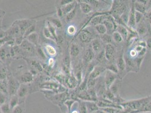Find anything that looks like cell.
Instances as JSON below:
<instances>
[{
	"mask_svg": "<svg viewBox=\"0 0 151 113\" xmlns=\"http://www.w3.org/2000/svg\"><path fill=\"white\" fill-rule=\"evenodd\" d=\"M151 101V95L142 99L125 101L121 103L120 105L124 110H129L132 111H139L142 113V110L145 106Z\"/></svg>",
	"mask_w": 151,
	"mask_h": 113,
	"instance_id": "6da1fadb",
	"label": "cell"
},
{
	"mask_svg": "<svg viewBox=\"0 0 151 113\" xmlns=\"http://www.w3.org/2000/svg\"><path fill=\"white\" fill-rule=\"evenodd\" d=\"M126 11V6L122 1H113L111 9L112 17L116 19L120 18L121 15Z\"/></svg>",
	"mask_w": 151,
	"mask_h": 113,
	"instance_id": "7a4b0ae2",
	"label": "cell"
},
{
	"mask_svg": "<svg viewBox=\"0 0 151 113\" xmlns=\"http://www.w3.org/2000/svg\"><path fill=\"white\" fill-rule=\"evenodd\" d=\"M7 80L8 94H9L10 96L16 95L20 85L19 81L12 76L7 78Z\"/></svg>",
	"mask_w": 151,
	"mask_h": 113,
	"instance_id": "3957f363",
	"label": "cell"
},
{
	"mask_svg": "<svg viewBox=\"0 0 151 113\" xmlns=\"http://www.w3.org/2000/svg\"><path fill=\"white\" fill-rule=\"evenodd\" d=\"M19 28L20 31L21 35L24 37V35L26 30L35 24V22L29 19H22V20H16L14 22Z\"/></svg>",
	"mask_w": 151,
	"mask_h": 113,
	"instance_id": "277c9868",
	"label": "cell"
},
{
	"mask_svg": "<svg viewBox=\"0 0 151 113\" xmlns=\"http://www.w3.org/2000/svg\"><path fill=\"white\" fill-rule=\"evenodd\" d=\"M28 93H29V87L28 86V85L24 84H20L19 88L16 93V96H18L19 100V104L24 103Z\"/></svg>",
	"mask_w": 151,
	"mask_h": 113,
	"instance_id": "5b68a950",
	"label": "cell"
},
{
	"mask_svg": "<svg viewBox=\"0 0 151 113\" xmlns=\"http://www.w3.org/2000/svg\"><path fill=\"white\" fill-rule=\"evenodd\" d=\"M117 79L116 73H114L111 71L106 70L104 78V84L107 90H109L113 83Z\"/></svg>",
	"mask_w": 151,
	"mask_h": 113,
	"instance_id": "8992f818",
	"label": "cell"
},
{
	"mask_svg": "<svg viewBox=\"0 0 151 113\" xmlns=\"http://www.w3.org/2000/svg\"><path fill=\"white\" fill-rule=\"evenodd\" d=\"M104 50L105 53V58L109 62L113 61L115 58L116 54V50L115 46L112 44H106Z\"/></svg>",
	"mask_w": 151,
	"mask_h": 113,
	"instance_id": "52a82bcc",
	"label": "cell"
},
{
	"mask_svg": "<svg viewBox=\"0 0 151 113\" xmlns=\"http://www.w3.org/2000/svg\"><path fill=\"white\" fill-rule=\"evenodd\" d=\"M49 97H50L49 99L50 101L54 103H57V104H58V105H60V104L62 103V102H64L66 100L69 99V94L67 92H64L62 93H58Z\"/></svg>",
	"mask_w": 151,
	"mask_h": 113,
	"instance_id": "ba28073f",
	"label": "cell"
},
{
	"mask_svg": "<svg viewBox=\"0 0 151 113\" xmlns=\"http://www.w3.org/2000/svg\"><path fill=\"white\" fill-rule=\"evenodd\" d=\"M20 48L21 50L26 54L32 55L35 53V46L29 42L28 40H24L20 45Z\"/></svg>",
	"mask_w": 151,
	"mask_h": 113,
	"instance_id": "9c48e42d",
	"label": "cell"
},
{
	"mask_svg": "<svg viewBox=\"0 0 151 113\" xmlns=\"http://www.w3.org/2000/svg\"><path fill=\"white\" fill-rule=\"evenodd\" d=\"M78 38L79 41L82 43H88L92 40V35L89 30L83 29L79 31L78 34Z\"/></svg>",
	"mask_w": 151,
	"mask_h": 113,
	"instance_id": "30bf717a",
	"label": "cell"
},
{
	"mask_svg": "<svg viewBox=\"0 0 151 113\" xmlns=\"http://www.w3.org/2000/svg\"><path fill=\"white\" fill-rule=\"evenodd\" d=\"M18 81L21 83V84H28L32 83L34 80V76L32 73L31 72H26L22 73L20 76Z\"/></svg>",
	"mask_w": 151,
	"mask_h": 113,
	"instance_id": "8fae6325",
	"label": "cell"
},
{
	"mask_svg": "<svg viewBox=\"0 0 151 113\" xmlns=\"http://www.w3.org/2000/svg\"><path fill=\"white\" fill-rule=\"evenodd\" d=\"M105 70V68L101 66H95L89 75V79H97Z\"/></svg>",
	"mask_w": 151,
	"mask_h": 113,
	"instance_id": "7c38bea8",
	"label": "cell"
},
{
	"mask_svg": "<svg viewBox=\"0 0 151 113\" xmlns=\"http://www.w3.org/2000/svg\"><path fill=\"white\" fill-rule=\"evenodd\" d=\"M135 10L134 9V2H132L130 11L129 12V21H128V24H127V26L129 28H134L136 25L135 20Z\"/></svg>",
	"mask_w": 151,
	"mask_h": 113,
	"instance_id": "4fadbf2b",
	"label": "cell"
},
{
	"mask_svg": "<svg viewBox=\"0 0 151 113\" xmlns=\"http://www.w3.org/2000/svg\"><path fill=\"white\" fill-rule=\"evenodd\" d=\"M95 57V53L92 48H88L86 50L84 55V60L86 63H90Z\"/></svg>",
	"mask_w": 151,
	"mask_h": 113,
	"instance_id": "5bb4252c",
	"label": "cell"
},
{
	"mask_svg": "<svg viewBox=\"0 0 151 113\" xmlns=\"http://www.w3.org/2000/svg\"><path fill=\"white\" fill-rule=\"evenodd\" d=\"M79 2V6L81 10L84 14H87L92 11V5L88 2H86V1H81Z\"/></svg>",
	"mask_w": 151,
	"mask_h": 113,
	"instance_id": "9a60e30c",
	"label": "cell"
},
{
	"mask_svg": "<svg viewBox=\"0 0 151 113\" xmlns=\"http://www.w3.org/2000/svg\"><path fill=\"white\" fill-rule=\"evenodd\" d=\"M77 1H73L72 2H71L69 4H67L65 6L61 7L60 8L63 12V15H66L67 14L70 13L71 11H72L74 9H75L77 6Z\"/></svg>",
	"mask_w": 151,
	"mask_h": 113,
	"instance_id": "2e32d148",
	"label": "cell"
},
{
	"mask_svg": "<svg viewBox=\"0 0 151 113\" xmlns=\"http://www.w3.org/2000/svg\"><path fill=\"white\" fill-rule=\"evenodd\" d=\"M136 31L139 35L144 36L148 32V27L143 20L138 23Z\"/></svg>",
	"mask_w": 151,
	"mask_h": 113,
	"instance_id": "e0dca14e",
	"label": "cell"
},
{
	"mask_svg": "<svg viewBox=\"0 0 151 113\" xmlns=\"http://www.w3.org/2000/svg\"><path fill=\"white\" fill-rule=\"evenodd\" d=\"M85 102L86 106L87 107L88 113H94L98 112L99 107H98L97 102L94 101H87Z\"/></svg>",
	"mask_w": 151,
	"mask_h": 113,
	"instance_id": "ac0fdd59",
	"label": "cell"
},
{
	"mask_svg": "<svg viewBox=\"0 0 151 113\" xmlns=\"http://www.w3.org/2000/svg\"><path fill=\"white\" fill-rule=\"evenodd\" d=\"M116 65L118 68V72H124L126 70V66L124 55L120 56L117 58Z\"/></svg>",
	"mask_w": 151,
	"mask_h": 113,
	"instance_id": "d6986e66",
	"label": "cell"
},
{
	"mask_svg": "<svg viewBox=\"0 0 151 113\" xmlns=\"http://www.w3.org/2000/svg\"><path fill=\"white\" fill-rule=\"evenodd\" d=\"M26 40H28L29 42L32 44L35 47H37L39 45V35L37 32H33V33L29 35L26 37Z\"/></svg>",
	"mask_w": 151,
	"mask_h": 113,
	"instance_id": "ffe728a7",
	"label": "cell"
},
{
	"mask_svg": "<svg viewBox=\"0 0 151 113\" xmlns=\"http://www.w3.org/2000/svg\"><path fill=\"white\" fill-rule=\"evenodd\" d=\"M120 88H121V82L120 80L117 79L113 83V84L111 86L109 90L115 95V96L117 97L119 96V91H120Z\"/></svg>",
	"mask_w": 151,
	"mask_h": 113,
	"instance_id": "44dd1931",
	"label": "cell"
},
{
	"mask_svg": "<svg viewBox=\"0 0 151 113\" xmlns=\"http://www.w3.org/2000/svg\"><path fill=\"white\" fill-rule=\"evenodd\" d=\"M116 29V31L118 32V33L121 35V36L123 38V40H126L127 39L129 36V31L127 30V28H126V27L123 26L122 25L118 24L117 25Z\"/></svg>",
	"mask_w": 151,
	"mask_h": 113,
	"instance_id": "7402d4cb",
	"label": "cell"
},
{
	"mask_svg": "<svg viewBox=\"0 0 151 113\" xmlns=\"http://www.w3.org/2000/svg\"><path fill=\"white\" fill-rule=\"evenodd\" d=\"M65 80H66L67 86L71 89H73V88H76L79 84L78 81L77 80L76 78L74 76H68V77L66 78Z\"/></svg>",
	"mask_w": 151,
	"mask_h": 113,
	"instance_id": "603a6c76",
	"label": "cell"
},
{
	"mask_svg": "<svg viewBox=\"0 0 151 113\" xmlns=\"http://www.w3.org/2000/svg\"><path fill=\"white\" fill-rule=\"evenodd\" d=\"M102 45L101 42L98 39H95L92 42V48L95 53H99L102 49Z\"/></svg>",
	"mask_w": 151,
	"mask_h": 113,
	"instance_id": "cb8c5ba5",
	"label": "cell"
},
{
	"mask_svg": "<svg viewBox=\"0 0 151 113\" xmlns=\"http://www.w3.org/2000/svg\"><path fill=\"white\" fill-rule=\"evenodd\" d=\"M80 52V49L79 45L76 43H72L70 47L69 54L71 57H77Z\"/></svg>",
	"mask_w": 151,
	"mask_h": 113,
	"instance_id": "d4e9b609",
	"label": "cell"
},
{
	"mask_svg": "<svg viewBox=\"0 0 151 113\" xmlns=\"http://www.w3.org/2000/svg\"><path fill=\"white\" fill-rule=\"evenodd\" d=\"M77 97L78 99L81 100L82 101H84V102L92 101L91 97L87 92V90L79 92V94H77Z\"/></svg>",
	"mask_w": 151,
	"mask_h": 113,
	"instance_id": "484cf974",
	"label": "cell"
},
{
	"mask_svg": "<svg viewBox=\"0 0 151 113\" xmlns=\"http://www.w3.org/2000/svg\"><path fill=\"white\" fill-rule=\"evenodd\" d=\"M134 9H135V11L138 12L140 13L143 14L146 13V10H147L146 5L139 2L138 1H134Z\"/></svg>",
	"mask_w": 151,
	"mask_h": 113,
	"instance_id": "4316f807",
	"label": "cell"
},
{
	"mask_svg": "<svg viewBox=\"0 0 151 113\" xmlns=\"http://www.w3.org/2000/svg\"><path fill=\"white\" fill-rule=\"evenodd\" d=\"M9 51L7 47L4 45L0 47V60L2 62H5L7 58H8Z\"/></svg>",
	"mask_w": 151,
	"mask_h": 113,
	"instance_id": "83f0119b",
	"label": "cell"
},
{
	"mask_svg": "<svg viewBox=\"0 0 151 113\" xmlns=\"http://www.w3.org/2000/svg\"><path fill=\"white\" fill-rule=\"evenodd\" d=\"M48 21L57 28L60 29L62 28V26H63L61 20L58 18H54V17H49L48 18Z\"/></svg>",
	"mask_w": 151,
	"mask_h": 113,
	"instance_id": "f1b7e54d",
	"label": "cell"
},
{
	"mask_svg": "<svg viewBox=\"0 0 151 113\" xmlns=\"http://www.w3.org/2000/svg\"><path fill=\"white\" fill-rule=\"evenodd\" d=\"M46 26L49 30L50 33H52L54 39H55V41H57L58 40V36L57 33V30L56 28L53 26L48 20H46Z\"/></svg>",
	"mask_w": 151,
	"mask_h": 113,
	"instance_id": "f546056e",
	"label": "cell"
},
{
	"mask_svg": "<svg viewBox=\"0 0 151 113\" xmlns=\"http://www.w3.org/2000/svg\"><path fill=\"white\" fill-rule=\"evenodd\" d=\"M9 104L11 110L13 109L14 107H16L19 104V100L16 94L11 96Z\"/></svg>",
	"mask_w": 151,
	"mask_h": 113,
	"instance_id": "4dcf8cb0",
	"label": "cell"
},
{
	"mask_svg": "<svg viewBox=\"0 0 151 113\" xmlns=\"http://www.w3.org/2000/svg\"><path fill=\"white\" fill-rule=\"evenodd\" d=\"M45 50H46V52L47 53V54L51 56V57H54L57 55V50L56 49L53 47L52 45H49V44H47L45 45Z\"/></svg>",
	"mask_w": 151,
	"mask_h": 113,
	"instance_id": "1f68e13d",
	"label": "cell"
},
{
	"mask_svg": "<svg viewBox=\"0 0 151 113\" xmlns=\"http://www.w3.org/2000/svg\"><path fill=\"white\" fill-rule=\"evenodd\" d=\"M25 111L24 103L19 104L11 110V113H24Z\"/></svg>",
	"mask_w": 151,
	"mask_h": 113,
	"instance_id": "d6a6232c",
	"label": "cell"
},
{
	"mask_svg": "<svg viewBox=\"0 0 151 113\" xmlns=\"http://www.w3.org/2000/svg\"><path fill=\"white\" fill-rule=\"evenodd\" d=\"M8 78V71L5 66L0 67V80H6Z\"/></svg>",
	"mask_w": 151,
	"mask_h": 113,
	"instance_id": "836d02e7",
	"label": "cell"
},
{
	"mask_svg": "<svg viewBox=\"0 0 151 113\" xmlns=\"http://www.w3.org/2000/svg\"><path fill=\"white\" fill-rule=\"evenodd\" d=\"M0 91L5 94H8L7 80H0Z\"/></svg>",
	"mask_w": 151,
	"mask_h": 113,
	"instance_id": "e575fe53",
	"label": "cell"
},
{
	"mask_svg": "<svg viewBox=\"0 0 151 113\" xmlns=\"http://www.w3.org/2000/svg\"><path fill=\"white\" fill-rule=\"evenodd\" d=\"M77 13V7L74 9L72 11H71L70 13L67 14L66 15V20L67 23H69L73 19V18L75 17Z\"/></svg>",
	"mask_w": 151,
	"mask_h": 113,
	"instance_id": "d590c367",
	"label": "cell"
},
{
	"mask_svg": "<svg viewBox=\"0 0 151 113\" xmlns=\"http://www.w3.org/2000/svg\"><path fill=\"white\" fill-rule=\"evenodd\" d=\"M95 30L97 31V32L100 35L107 33V28L103 24H100L95 26Z\"/></svg>",
	"mask_w": 151,
	"mask_h": 113,
	"instance_id": "8d00e7d4",
	"label": "cell"
},
{
	"mask_svg": "<svg viewBox=\"0 0 151 113\" xmlns=\"http://www.w3.org/2000/svg\"><path fill=\"white\" fill-rule=\"evenodd\" d=\"M100 38H101V40H102V41L106 44H111V42H112V36H111L108 33H105V34L101 35Z\"/></svg>",
	"mask_w": 151,
	"mask_h": 113,
	"instance_id": "74e56055",
	"label": "cell"
},
{
	"mask_svg": "<svg viewBox=\"0 0 151 113\" xmlns=\"http://www.w3.org/2000/svg\"><path fill=\"white\" fill-rule=\"evenodd\" d=\"M0 109L2 113H11V109L7 102L0 105Z\"/></svg>",
	"mask_w": 151,
	"mask_h": 113,
	"instance_id": "f35d334b",
	"label": "cell"
},
{
	"mask_svg": "<svg viewBox=\"0 0 151 113\" xmlns=\"http://www.w3.org/2000/svg\"><path fill=\"white\" fill-rule=\"evenodd\" d=\"M76 102V101L75 100H73V99H68V100H66L64 101V102L63 103L64 105H65L66 107L68 109V113H70L71 112V110L72 109V107L73 104Z\"/></svg>",
	"mask_w": 151,
	"mask_h": 113,
	"instance_id": "ab89813d",
	"label": "cell"
},
{
	"mask_svg": "<svg viewBox=\"0 0 151 113\" xmlns=\"http://www.w3.org/2000/svg\"><path fill=\"white\" fill-rule=\"evenodd\" d=\"M112 40H114L117 43H120L123 41V38L121 35L117 31H115L112 33Z\"/></svg>",
	"mask_w": 151,
	"mask_h": 113,
	"instance_id": "60d3db41",
	"label": "cell"
},
{
	"mask_svg": "<svg viewBox=\"0 0 151 113\" xmlns=\"http://www.w3.org/2000/svg\"><path fill=\"white\" fill-rule=\"evenodd\" d=\"M36 24H34L32 26H31V27H29L26 30V31L25 32L24 35V38H26L28 36H29V35L32 34L33 32H35L36 31Z\"/></svg>",
	"mask_w": 151,
	"mask_h": 113,
	"instance_id": "b9f144b4",
	"label": "cell"
},
{
	"mask_svg": "<svg viewBox=\"0 0 151 113\" xmlns=\"http://www.w3.org/2000/svg\"><path fill=\"white\" fill-rule=\"evenodd\" d=\"M37 48L36 49V53L38 54V55L39 56V57L42 59V60H46V56L45 55V54L44 53L43 49L41 48V47H36Z\"/></svg>",
	"mask_w": 151,
	"mask_h": 113,
	"instance_id": "7bdbcfd3",
	"label": "cell"
},
{
	"mask_svg": "<svg viewBox=\"0 0 151 113\" xmlns=\"http://www.w3.org/2000/svg\"><path fill=\"white\" fill-rule=\"evenodd\" d=\"M44 35L45 36V37L48 39H51V40H54L55 39H54V37L52 35V33H50L49 30L48 29V28L47 26H45L44 28Z\"/></svg>",
	"mask_w": 151,
	"mask_h": 113,
	"instance_id": "ee69618b",
	"label": "cell"
},
{
	"mask_svg": "<svg viewBox=\"0 0 151 113\" xmlns=\"http://www.w3.org/2000/svg\"><path fill=\"white\" fill-rule=\"evenodd\" d=\"M143 18V14L140 13L138 12L135 11V20L136 24H138L141 21H142Z\"/></svg>",
	"mask_w": 151,
	"mask_h": 113,
	"instance_id": "f6af8a7d",
	"label": "cell"
},
{
	"mask_svg": "<svg viewBox=\"0 0 151 113\" xmlns=\"http://www.w3.org/2000/svg\"><path fill=\"white\" fill-rule=\"evenodd\" d=\"M107 69L109 71H111L114 73L117 74L118 73V70L117 67L116 66V63H111V65H108V66L107 67Z\"/></svg>",
	"mask_w": 151,
	"mask_h": 113,
	"instance_id": "bcb514c9",
	"label": "cell"
},
{
	"mask_svg": "<svg viewBox=\"0 0 151 113\" xmlns=\"http://www.w3.org/2000/svg\"><path fill=\"white\" fill-rule=\"evenodd\" d=\"M97 84V79H89L88 78V80H87V89L94 88Z\"/></svg>",
	"mask_w": 151,
	"mask_h": 113,
	"instance_id": "7dc6e473",
	"label": "cell"
},
{
	"mask_svg": "<svg viewBox=\"0 0 151 113\" xmlns=\"http://www.w3.org/2000/svg\"><path fill=\"white\" fill-rule=\"evenodd\" d=\"M79 113H88L87 107L86 106L85 102L84 101H81L79 105Z\"/></svg>",
	"mask_w": 151,
	"mask_h": 113,
	"instance_id": "c3c4849f",
	"label": "cell"
},
{
	"mask_svg": "<svg viewBox=\"0 0 151 113\" xmlns=\"http://www.w3.org/2000/svg\"><path fill=\"white\" fill-rule=\"evenodd\" d=\"M105 53H104V50H102L99 53L97 57V60L99 62H102L103 60L105 58Z\"/></svg>",
	"mask_w": 151,
	"mask_h": 113,
	"instance_id": "681fc988",
	"label": "cell"
},
{
	"mask_svg": "<svg viewBox=\"0 0 151 113\" xmlns=\"http://www.w3.org/2000/svg\"><path fill=\"white\" fill-rule=\"evenodd\" d=\"M76 32V28L73 26V25H71L67 28V33H68L69 35H74Z\"/></svg>",
	"mask_w": 151,
	"mask_h": 113,
	"instance_id": "f907efd6",
	"label": "cell"
},
{
	"mask_svg": "<svg viewBox=\"0 0 151 113\" xmlns=\"http://www.w3.org/2000/svg\"><path fill=\"white\" fill-rule=\"evenodd\" d=\"M6 94L0 91V105L7 102Z\"/></svg>",
	"mask_w": 151,
	"mask_h": 113,
	"instance_id": "816d5d0a",
	"label": "cell"
},
{
	"mask_svg": "<svg viewBox=\"0 0 151 113\" xmlns=\"http://www.w3.org/2000/svg\"><path fill=\"white\" fill-rule=\"evenodd\" d=\"M142 113H151V101L143 109Z\"/></svg>",
	"mask_w": 151,
	"mask_h": 113,
	"instance_id": "f5cc1de1",
	"label": "cell"
},
{
	"mask_svg": "<svg viewBox=\"0 0 151 113\" xmlns=\"http://www.w3.org/2000/svg\"><path fill=\"white\" fill-rule=\"evenodd\" d=\"M5 14H6V12L0 8V29H1L2 25V22Z\"/></svg>",
	"mask_w": 151,
	"mask_h": 113,
	"instance_id": "db71d44e",
	"label": "cell"
},
{
	"mask_svg": "<svg viewBox=\"0 0 151 113\" xmlns=\"http://www.w3.org/2000/svg\"><path fill=\"white\" fill-rule=\"evenodd\" d=\"M73 1H72V0H62V1H60L58 7H61L63 6H65L67 4H69L71 2H72Z\"/></svg>",
	"mask_w": 151,
	"mask_h": 113,
	"instance_id": "11a10c76",
	"label": "cell"
},
{
	"mask_svg": "<svg viewBox=\"0 0 151 113\" xmlns=\"http://www.w3.org/2000/svg\"><path fill=\"white\" fill-rule=\"evenodd\" d=\"M137 57H138V53L137 52V51L134 49L131 50L130 52V57L132 59H135Z\"/></svg>",
	"mask_w": 151,
	"mask_h": 113,
	"instance_id": "9f6ffc18",
	"label": "cell"
},
{
	"mask_svg": "<svg viewBox=\"0 0 151 113\" xmlns=\"http://www.w3.org/2000/svg\"><path fill=\"white\" fill-rule=\"evenodd\" d=\"M6 35V31H4L2 29H0V40L4 39Z\"/></svg>",
	"mask_w": 151,
	"mask_h": 113,
	"instance_id": "6f0895ef",
	"label": "cell"
},
{
	"mask_svg": "<svg viewBox=\"0 0 151 113\" xmlns=\"http://www.w3.org/2000/svg\"><path fill=\"white\" fill-rule=\"evenodd\" d=\"M146 45H147V49L151 50V37L148 38L146 41Z\"/></svg>",
	"mask_w": 151,
	"mask_h": 113,
	"instance_id": "680465c9",
	"label": "cell"
},
{
	"mask_svg": "<svg viewBox=\"0 0 151 113\" xmlns=\"http://www.w3.org/2000/svg\"><path fill=\"white\" fill-rule=\"evenodd\" d=\"M57 15H58V16L60 17V18H61V17H62L63 16H64L63 15V12H62V9H61V8L60 7H58V9H57Z\"/></svg>",
	"mask_w": 151,
	"mask_h": 113,
	"instance_id": "91938a15",
	"label": "cell"
},
{
	"mask_svg": "<svg viewBox=\"0 0 151 113\" xmlns=\"http://www.w3.org/2000/svg\"><path fill=\"white\" fill-rule=\"evenodd\" d=\"M54 63H55V60H54L53 58H50L49 60V62H48L49 66L50 67H53L54 65Z\"/></svg>",
	"mask_w": 151,
	"mask_h": 113,
	"instance_id": "94428289",
	"label": "cell"
},
{
	"mask_svg": "<svg viewBox=\"0 0 151 113\" xmlns=\"http://www.w3.org/2000/svg\"><path fill=\"white\" fill-rule=\"evenodd\" d=\"M147 18H148V19L149 23H150V24L151 25V10H150V12L148 13Z\"/></svg>",
	"mask_w": 151,
	"mask_h": 113,
	"instance_id": "6125c7cd",
	"label": "cell"
},
{
	"mask_svg": "<svg viewBox=\"0 0 151 113\" xmlns=\"http://www.w3.org/2000/svg\"><path fill=\"white\" fill-rule=\"evenodd\" d=\"M71 113H79V111H77V110H74V111H73Z\"/></svg>",
	"mask_w": 151,
	"mask_h": 113,
	"instance_id": "be15d7a7",
	"label": "cell"
},
{
	"mask_svg": "<svg viewBox=\"0 0 151 113\" xmlns=\"http://www.w3.org/2000/svg\"><path fill=\"white\" fill-rule=\"evenodd\" d=\"M0 113H1V109H0Z\"/></svg>",
	"mask_w": 151,
	"mask_h": 113,
	"instance_id": "e7e4bbea",
	"label": "cell"
},
{
	"mask_svg": "<svg viewBox=\"0 0 151 113\" xmlns=\"http://www.w3.org/2000/svg\"><path fill=\"white\" fill-rule=\"evenodd\" d=\"M99 113L98 112H97V113Z\"/></svg>",
	"mask_w": 151,
	"mask_h": 113,
	"instance_id": "03108f58",
	"label": "cell"
}]
</instances>
